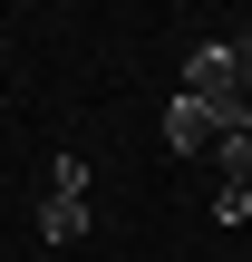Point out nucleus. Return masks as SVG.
Instances as JSON below:
<instances>
[{
	"mask_svg": "<svg viewBox=\"0 0 252 262\" xmlns=\"http://www.w3.org/2000/svg\"><path fill=\"white\" fill-rule=\"evenodd\" d=\"M185 97H204V107H233V97H243L233 39H194V49H185Z\"/></svg>",
	"mask_w": 252,
	"mask_h": 262,
	"instance_id": "1",
	"label": "nucleus"
},
{
	"mask_svg": "<svg viewBox=\"0 0 252 262\" xmlns=\"http://www.w3.org/2000/svg\"><path fill=\"white\" fill-rule=\"evenodd\" d=\"M165 146H175V156H214V146H223L214 107H204V97H175V107H165Z\"/></svg>",
	"mask_w": 252,
	"mask_h": 262,
	"instance_id": "2",
	"label": "nucleus"
},
{
	"mask_svg": "<svg viewBox=\"0 0 252 262\" xmlns=\"http://www.w3.org/2000/svg\"><path fill=\"white\" fill-rule=\"evenodd\" d=\"M214 156H223V185H233V194H252V136H223Z\"/></svg>",
	"mask_w": 252,
	"mask_h": 262,
	"instance_id": "3",
	"label": "nucleus"
},
{
	"mask_svg": "<svg viewBox=\"0 0 252 262\" xmlns=\"http://www.w3.org/2000/svg\"><path fill=\"white\" fill-rule=\"evenodd\" d=\"M243 39H252V10H243Z\"/></svg>",
	"mask_w": 252,
	"mask_h": 262,
	"instance_id": "4",
	"label": "nucleus"
}]
</instances>
